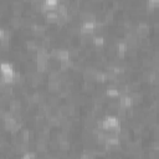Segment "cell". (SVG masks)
<instances>
[{"instance_id":"6da1fadb","label":"cell","mask_w":159,"mask_h":159,"mask_svg":"<svg viewBox=\"0 0 159 159\" xmlns=\"http://www.w3.org/2000/svg\"><path fill=\"white\" fill-rule=\"evenodd\" d=\"M118 104H119L120 108L128 109V108L133 107L134 101H133V98H132L129 94H122V96L118 98Z\"/></svg>"},{"instance_id":"7a4b0ae2","label":"cell","mask_w":159,"mask_h":159,"mask_svg":"<svg viewBox=\"0 0 159 159\" xmlns=\"http://www.w3.org/2000/svg\"><path fill=\"white\" fill-rule=\"evenodd\" d=\"M0 70H1V75L2 76H15V71H16L14 65L10 63V62H6V61L1 62Z\"/></svg>"},{"instance_id":"3957f363","label":"cell","mask_w":159,"mask_h":159,"mask_svg":"<svg viewBox=\"0 0 159 159\" xmlns=\"http://www.w3.org/2000/svg\"><path fill=\"white\" fill-rule=\"evenodd\" d=\"M106 43V39L104 36L99 35V34H94L93 37H92V45L94 47H103Z\"/></svg>"},{"instance_id":"277c9868","label":"cell","mask_w":159,"mask_h":159,"mask_svg":"<svg viewBox=\"0 0 159 159\" xmlns=\"http://www.w3.org/2000/svg\"><path fill=\"white\" fill-rule=\"evenodd\" d=\"M20 159H37V154L34 150H29V152L24 153Z\"/></svg>"}]
</instances>
